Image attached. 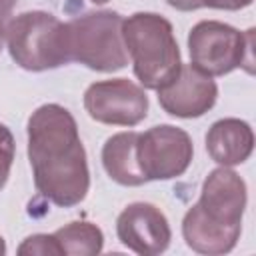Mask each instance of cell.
<instances>
[{
  "instance_id": "cell-1",
  "label": "cell",
  "mask_w": 256,
  "mask_h": 256,
  "mask_svg": "<svg viewBox=\"0 0 256 256\" xmlns=\"http://www.w3.org/2000/svg\"><path fill=\"white\" fill-rule=\"evenodd\" d=\"M26 136L36 190L62 208L80 204L90 188V170L74 116L60 104H42L30 114Z\"/></svg>"
},
{
  "instance_id": "cell-2",
  "label": "cell",
  "mask_w": 256,
  "mask_h": 256,
  "mask_svg": "<svg viewBox=\"0 0 256 256\" xmlns=\"http://www.w3.org/2000/svg\"><path fill=\"white\" fill-rule=\"evenodd\" d=\"M122 40L142 88L160 90L182 66L170 20L156 12H136L122 22Z\"/></svg>"
},
{
  "instance_id": "cell-3",
  "label": "cell",
  "mask_w": 256,
  "mask_h": 256,
  "mask_svg": "<svg viewBox=\"0 0 256 256\" xmlns=\"http://www.w3.org/2000/svg\"><path fill=\"white\" fill-rule=\"evenodd\" d=\"M124 18L114 10H94L66 22L68 62L96 72H116L128 64L122 40Z\"/></svg>"
},
{
  "instance_id": "cell-4",
  "label": "cell",
  "mask_w": 256,
  "mask_h": 256,
  "mask_svg": "<svg viewBox=\"0 0 256 256\" xmlns=\"http://www.w3.org/2000/svg\"><path fill=\"white\" fill-rule=\"evenodd\" d=\"M6 46L12 60L30 72L68 64L66 24L42 10L22 12L6 24Z\"/></svg>"
},
{
  "instance_id": "cell-5",
  "label": "cell",
  "mask_w": 256,
  "mask_h": 256,
  "mask_svg": "<svg viewBox=\"0 0 256 256\" xmlns=\"http://www.w3.org/2000/svg\"><path fill=\"white\" fill-rule=\"evenodd\" d=\"M254 28L240 32L220 20H200L188 32L190 64L208 76H224L236 68L252 74Z\"/></svg>"
},
{
  "instance_id": "cell-6",
  "label": "cell",
  "mask_w": 256,
  "mask_h": 256,
  "mask_svg": "<svg viewBox=\"0 0 256 256\" xmlns=\"http://www.w3.org/2000/svg\"><path fill=\"white\" fill-rule=\"evenodd\" d=\"M192 156V138L178 126L158 124L138 134L136 160L146 182L182 176L188 170Z\"/></svg>"
},
{
  "instance_id": "cell-7",
  "label": "cell",
  "mask_w": 256,
  "mask_h": 256,
  "mask_svg": "<svg viewBox=\"0 0 256 256\" xmlns=\"http://www.w3.org/2000/svg\"><path fill=\"white\" fill-rule=\"evenodd\" d=\"M84 110L100 124L130 128L148 116V96L128 78L100 80L86 88Z\"/></svg>"
},
{
  "instance_id": "cell-8",
  "label": "cell",
  "mask_w": 256,
  "mask_h": 256,
  "mask_svg": "<svg viewBox=\"0 0 256 256\" xmlns=\"http://www.w3.org/2000/svg\"><path fill=\"white\" fill-rule=\"evenodd\" d=\"M248 202L246 182L228 166L214 168L202 182L200 198L194 208L212 224L240 228Z\"/></svg>"
},
{
  "instance_id": "cell-9",
  "label": "cell",
  "mask_w": 256,
  "mask_h": 256,
  "mask_svg": "<svg viewBox=\"0 0 256 256\" xmlns=\"http://www.w3.org/2000/svg\"><path fill=\"white\" fill-rule=\"evenodd\" d=\"M116 234L122 246L140 256L166 252L172 230L164 212L150 202H132L116 218Z\"/></svg>"
},
{
  "instance_id": "cell-10",
  "label": "cell",
  "mask_w": 256,
  "mask_h": 256,
  "mask_svg": "<svg viewBox=\"0 0 256 256\" xmlns=\"http://www.w3.org/2000/svg\"><path fill=\"white\" fill-rule=\"evenodd\" d=\"M156 92L158 104L166 114L186 120L204 116L218 98V86L212 76L192 64H182L176 78Z\"/></svg>"
},
{
  "instance_id": "cell-11",
  "label": "cell",
  "mask_w": 256,
  "mask_h": 256,
  "mask_svg": "<svg viewBox=\"0 0 256 256\" xmlns=\"http://www.w3.org/2000/svg\"><path fill=\"white\" fill-rule=\"evenodd\" d=\"M254 150V132L240 118L216 120L206 132V152L220 166L244 164Z\"/></svg>"
},
{
  "instance_id": "cell-12",
  "label": "cell",
  "mask_w": 256,
  "mask_h": 256,
  "mask_svg": "<svg viewBox=\"0 0 256 256\" xmlns=\"http://www.w3.org/2000/svg\"><path fill=\"white\" fill-rule=\"evenodd\" d=\"M240 228H222L208 222L194 206L182 218V236L190 250L208 256H220L234 250L240 240Z\"/></svg>"
},
{
  "instance_id": "cell-13",
  "label": "cell",
  "mask_w": 256,
  "mask_h": 256,
  "mask_svg": "<svg viewBox=\"0 0 256 256\" xmlns=\"http://www.w3.org/2000/svg\"><path fill=\"white\" fill-rule=\"evenodd\" d=\"M138 132H118L102 146V166L106 174L120 186H142L146 178L136 160Z\"/></svg>"
},
{
  "instance_id": "cell-14",
  "label": "cell",
  "mask_w": 256,
  "mask_h": 256,
  "mask_svg": "<svg viewBox=\"0 0 256 256\" xmlns=\"http://www.w3.org/2000/svg\"><path fill=\"white\" fill-rule=\"evenodd\" d=\"M54 238L62 254L70 256H92L104 248V234L92 222H70L54 232Z\"/></svg>"
},
{
  "instance_id": "cell-15",
  "label": "cell",
  "mask_w": 256,
  "mask_h": 256,
  "mask_svg": "<svg viewBox=\"0 0 256 256\" xmlns=\"http://www.w3.org/2000/svg\"><path fill=\"white\" fill-rule=\"evenodd\" d=\"M20 256H60V246L54 234H32L16 250Z\"/></svg>"
},
{
  "instance_id": "cell-16",
  "label": "cell",
  "mask_w": 256,
  "mask_h": 256,
  "mask_svg": "<svg viewBox=\"0 0 256 256\" xmlns=\"http://www.w3.org/2000/svg\"><path fill=\"white\" fill-rule=\"evenodd\" d=\"M254 0H166V4L180 12H192L198 8H216V10H242Z\"/></svg>"
},
{
  "instance_id": "cell-17",
  "label": "cell",
  "mask_w": 256,
  "mask_h": 256,
  "mask_svg": "<svg viewBox=\"0 0 256 256\" xmlns=\"http://www.w3.org/2000/svg\"><path fill=\"white\" fill-rule=\"evenodd\" d=\"M14 156H16V142H14V136H12V132H10L4 124H0V190H2V188L6 186V182H8Z\"/></svg>"
},
{
  "instance_id": "cell-18",
  "label": "cell",
  "mask_w": 256,
  "mask_h": 256,
  "mask_svg": "<svg viewBox=\"0 0 256 256\" xmlns=\"http://www.w3.org/2000/svg\"><path fill=\"white\" fill-rule=\"evenodd\" d=\"M18 0H0V22H6L12 16V10Z\"/></svg>"
},
{
  "instance_id": "cell-19",
  "label": "cell",
  "mask_w": 256,
  "mask_h": 256,
  "mask_svg": "<svg viewBox=\"0 0 256 256\" xmlns=\"http://www.w3.org/2000/svg\"><path fill=\"white\" fill-rule=\"evenodd\" d=\"M4 44H6V26H4V22H0V52H2Z\"/></svg>"
},
{
  "instance_id": "cell-20",
  "label": "cell",
  "mask_w": 256,
  "mask_h": 256,
  "mask_svg": "<svg viewBox=\"0 0 256 256\" xmlns=\"http://www.w3.org/2000/svg\"><path fill=\"white\" fill-rule=\"evenodd\" d=\"M2 254H6V242H4V238L0 236V256Z\"/></svg>"
},
{
  "instance_id": "cell-21",
  "label": "cell",
  "mask_w": 256,
  "mask_h": 256,
  "mask_svg": "<svg viewBox=\"0 0 256 256\" xmlns=\"http://www.w3.org/2000/svg\"><path fill=\"white\" fill-rule=\"evenodd\" d=\"M92 4H106V2H110V0H90Z\"/></svg>"
}]
</instances>
